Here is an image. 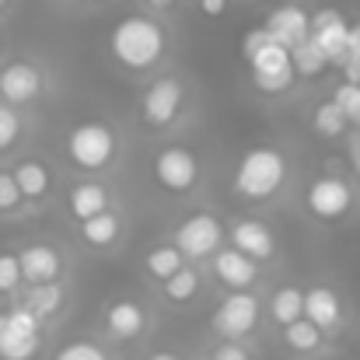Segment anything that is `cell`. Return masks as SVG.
I'll return each mask as SVG.
<instances>
[{
	"label": "cell",
	"instance_id": "26",
	"mask_svg": "<svg viewBox=\"0 0 360 360\" xmlns=\"http://www.w3.org/2000/svg\"><path fill=\"white\" fill-rule=\"evenodd\" d=\"M322 329L319 326H311L308 319H297V322H290L287 329H283V343H287V350H294V354H315L319 347H322Z\"/></svg>",
	"mask_w": 360,
	"mask_h": 360
},
{
	"label": "cell",
	"instance_id": "1",
	"mask_svg": "<svg viewBox=\"0 0 360 360\" xmlns=\"http://www.w3.org/2000/svg\"><path fill=\"white\" fill-rule=\"evenodd\" d=\"M165 28L147 14H126L112 25L109 49L126 70H147L165 56Z\"/></svg>",
	"mask_w": 360,
	"mask_h": 360
},
{
	"label": "cell",
	"instance_id": "30",
	"mask_svg": "<svg viewBox=\"0 0 360 360\" xmlns=\"http://www.w3.org/2000/svg\"><path fill=\"white\" fill-rule=\"evenodd\" d=\"M21 116H18V109H11V105H4L0 102V154L4 150H11L14 143H18V136H21Z\"/></svg>",
	"mask_w": 360,
	"mask_h": 360
},
{
	"label": "cell",
	"instance_id": "14",
	"mask_svg": "<svg viewBox=\"0 0 360 360\" xmlns=\"http://www.w3.org/2000/svg\"><path fill=\"white\" fill-rule=\"evenodd\" d=\"M262 28L273 35V42H280V46L294 49V46H301V42L308 39L311 18H308V11H301L297 4H283V7L269 11V18H266V25H262Z\"/></svg>",
	"mask_w": 360,
	"mask_h": 360
},
{
	"label": "cell",
	"instance_id": "24",
	"mask_svg": "<svg viewBox=\"0 0 360 360\" xmlns=\"http://www.w3.org/2000/svg\"><path fill=\"white\" fill-rule=\"evenodd\" d=\"M290 63H294V74L297 77H304V81H311V77H322L326 70H329V60H326V53L311 42V39H304L301 46H294L290 49Z\"/></svg>",
	"mask_w": 360,
	"mask_h": 360
},
{
	"label": "cell",
	"instance_id": "32",
	"mask_svg": "<svg viewBox=\"0 0 360 360\" xmlns=\"http://www.w3.org/2000/svg\"><path fill=\"white\" fill-rule=\"evenodd\" d=\"M21 287V266L14 252H0V294H14Z\"/></svg>",
	"mask_w": 360,
	"mask_h": 360
},
{
	"label": "cell",
	"instance_id": "36",
	"mask_svg": "<svg viewBox=\"0 0 360 360\" xmlns=\"http://www.w3.org/2000/svg\"><path fill=\"white\" fill-rule=\"evenodd\" d=\"M347 60H360V21L350 25V35H347Z\"/></svg>",
	"mask_w": 360,
	"mask_h": 360
},
{
	"label": "cell",
	"instance_id": "16",
	"mask_svg": "<svg viewBox=\"0 0 360 360\" xmlns=\"http://www.w3.org/2000/svg\"><path fill=\"white\" fill-rule=\"evenodd\" d=\"M304 319L311 326H319L322 333H333L340 329L343 322V301L333 287H311L304 290Z\"/></svg>",
	"mask_w": 360,
	"mask_h": 360
},
{
	"label": "cell",
	"instance_id": "18",
	"mask_svg": "<svg viewBox=\"0 0 360 360\" xmlns=\"http://www.w3.org/2000/svg\"><path fill=\"white\" fill-rule=\"evenodd\" d=\"M214 273H217V280H221L228 290H248V287L255 283V276H259L255 262L245 259L235 248H221V252L214 255Z\"/></svg>",
	"mask_w": 360,
	"mask_h": 360
},
{
	"label": "cell",
	"instance_id": "34",
	"mask_svg": "<svg viewBox=\"0 0 360 360\" xmlns=\"http://www.w3.org/2000/svg\"><path fill=\"white\" fill-rule=\"evenodd\" d=\"M210 360H252V357H248V350H245L241 343H221V347L210 354Z\"/></svg>",
	"mask_w": 360,
	"mask_h": 360
},
{
	"label": "cell",
	"instance_id": "27",
	"mask_svg": "<svg viewBox=\"0 0 360 360\" xmlns=\"http://www.w3.org/2000/svg\"><path fill=\"white\" fill-rule=\"evenodd\" d=\"M200 294V273L193 269V266H182L179 273H172L168 280H165V297L172 301V304H186V301H193Z\"/></svg>",
	"mask_w": 360,
	"mask_h": 360
},
{
	"label": "cell",
	"instance_id": "5",
	"mask_svg": "<svg viewBox=\"0 0 360 360\" xmlns=\"http://www.w3.org/2000/svg\"><path fill=\"white\" fill-rule=\"evenodd\" d=\"M42 350V322L21 304L0 311V360H35Z\"/></svg>",
	"mask_w": 360,
	"mask_h": 360
},
{
	"label": "cell",
	"instance_id": "15",
	"mask_svg": "<svg viewBox=\"0 0 360 360\" xmlns=\"http://www.w3.org/2000/svg\"><path fill=\"white\" fill-rule=\"evenodd\" d=\"M231 248L241 252L245 259H252V262H262V259H273L276 238L262 221H238L231 228Z\"/></svg>",
	"mask_w": 360,
	"mask_h": 360
},
{
	"label": "cell",
	"instance_id": "38",
	"mask_svg": "<svg viewBox=\"0 0 360 360\" xmlns=\"http://www.w3.org/2000/svg\"><path fill=\"white\" fill-rule=\"evenodd\" d=\"M147 4H150V7H158V11H165V7H172L175 0H147Z\"/></svg>",
	"mask_w": 360,
	"mask_h": 360
},
{
	"label": "cell",
	"instance_id": "37",
	"mask_svg": "<svg viewBox=\"0 0 360 360\" xmlns=\"http://www.w3.org/2000/svg\"><path fill=\"white\" fill-rule=\"evenodd\" d=\"M143 360H182L179 354H168V350H161V354H150V357H143Z\"/></svg>",
	"mask_w": 360,
	"mask_h": 360
},
{
	"label": "cell",
	"instance_id": "35",
	"mask_svg": "<svg viewBox=\"0 0 360 360\" xmlns=\"http://www.w3.org/2000/svg\"><path fill=\"white\" fill-rule=\"evenodd\" d=\"M196 7H200V14H207V18H221V14L228 11V0H196Z\"/></svg>",
	"mask_w": 360,
	"mask_h": 360
},
{
	"label": "cell",
	"instance_id": "29",
	"mask_svg": "<svg viewBox=\"0 0 360 360\" xmlns=\"http://www.w3.org/2000/svg\"><path fill=\"white\" fill-rule=\"evenodd\" d=\"M333 102H336V109L343 112L347 126H360V84L343 81V84L333 91Z\"/></svg>",
	"mask_w": 360,
	"mask_h": 360
},
{
	"label": "cell",
	"instance_id": "33",
	"mask_svg": "<svg viewBox=\"0 0 360 360\" xmlns=\"http://www.w3.org/2000/svg\"><path fill=\"white\" fill-rule=\"evenodd\" d=\"M21 203H25V196H21L14 175H11V172H0V214H11V210H18Z\"/></svg>",
	"mask_w": 360,
	"mask_h": 360
},
{
	"label": "cell",
	"instance_id": "10",
	"mask_svg": "<svg viewBox=\"0 0 360 360\" xmlns=\"http://www.w3.org/2000/svg\"><path fill=\"white\" fill-rule=\"evenodd\" d=\"M182 102H186V91L175 77H158L147 91H143V102H140V112L143 122L154 126V129H165L172 126L175 116L182 112Z\"/></svg>",
	"mask_w": 360,
	"mask_h": 360
},
{
	"label": "cell",
	"instance_id": "28",
	"mask_svg": "<svg viewBox=\"0 0 360 360\" xmlns=\"http://www.w3.org/2000/svg\"><path fill=\"white\" fill-rule=\"evenodd\" d=\"M311 129H315L322 140H336V136L347 129V120H343V112L336 109L333 98H326V102L315 105V112H311Z\"/></svg>",
	"mask_w": 360,
	"mask_h": 360
},
{
	"label": "cell",
	"instance_id": "7",
	"mask_svg": "<svg viewBox=\"0 0 360 360\" xmlns=\"http://www.w3.org/2000/svg\"><path fill=\"white\" fill-rule=\"evenodd\" d=\"M259 315H262V304H259L255 294L231 290V294L217 304V311H214V333L224 336L228 343H238V340H245V336L259 326Z\"/></svg>",
	"mask_w": 360,
	"mask_h": 360
},
{
	"label": "cell",
	"instance_id": "31",
	"mask_svg": "<svg viewBox=\"0 0 360 360\" xmlns=\"http://www.w3.org/2000/svg\"><path fill=\"white\" fill-rule=\"evenodd\" d=\"M53 360H109V354L98 343H91V340H74V343L60 347Z\"/></svg>",
	"mask_w": 360,
	"mask_h": 360
},
{
	"label": "cell",
	"instance_id": "25",
	"mask_svg": "<svg viewBox=\"0 0 360 360\" xmlns=\"http://www.w3.org/2000/svg\"><path fill=\"white\" fill-rule=\"evenodd\" d=\"M186 266V259H182V252L175 248V245H154L147 255H143V269L154 276V280H168L172 273H179Z\"/></svg>",
	"mask_w": 360,
	"mask_h": 360
},
{
	"label": "cell",
	"instance_id": "22",
	"mask_svg": "<svg viewBox=\"0 0 360 360\" xmlns=\"http://www.w3.org/2000/svg\"><path fill=\"white\" fill-rule=\"evenodd\" d=\"M120 231H122V221L112 210H105V214H98L91 221H81V238L91 248H112L116 238H120Z\"/></svg>",
	"mask_w": 360,
	"mask_h": 360
},
{
	"label": "cell",
	"instance_id": "20",
	"mask_svg": "<svg viewBox=\"0 0 360 360\" xmlns=\"http://www.w3.org/2000/svg\"><path fill=\"white\" fill-rule=\"evenodd\" d=\"M11 175H14V182H18V189H21L25 200H42V196L49 193V186H53L49 168H46L42 161H35V158L18 161V165L11 168Z\"/></svg>",
	"mask_w": 360,
	"mask_h": 360
},
{
	"label": "cell",
	"instance_id": "9",
	"mask_svg": "<svg viewBox=\"0 0 360 360\" xmlns=\"http://www.w3.org/2000/svg\"><path fill=\"white\" fill-rule=\"evenodd\" d=\"M154 179L168 193H189L200 182V161L186 147H165L154 158Z\"/></svg>",
	"mask_w": 360,
	"mask_h": 360
},
{
	"label": "cell",
	"instance_id": "3",
	"mask_svg": "<svg viewBox=\"0 0 360 360\" xmlns=\"http://www.w3.org/2000/svg\"><path fill=\"white\" fill-rule=\"evenodd\" d=\"M287 182V158L276 147H252L248 154H241L238 168H235V193L241 200H269L283 189Z\"/></svg>",
	"mask_w": 360,
	"mask_h": 360
},
{
	"label": "cell",
	"instance_id": "4",
	"mask_svg": "<svg viewBox=\"0 0 360 360\" xmlns=\"http://www.w3.org/2000/svg\"><path fill=\"white\" fill-rule=\"evenodd\" d=\"M116 129L105 122H81L67 133V154L77 168L84 172H98L109 168L116 158Z\"/></svg>",
	"mask_w": 360,
	"mask_h": 360
},
{
	"label": "cell",
	"instance_id": "17",
	"mask_svg": "<svg viewBox=\"0 0 360 360\" xmlns=\"http://www.w3.org/2000/svg\"><path fill=\"white\" fill-rule=\"evenodd\" d=\"M147 329V311L140 301H129L120 297L105 308V333L116 336V340H136L140 333Z\"/></svg>",
	"mask_w": 360,
	"mask_h": 360
},
{
	"label": "cell",
	"instance_id": "39",
	"mask_svg": "<svg viewBox=\"0 0 360 360\" xmlns=\"http://www.w3.org/2000/svg\"><path fill=\"white\" fill-rule=\"evenodd\" d=\"M7 4H11V0H0V11H4V7H7Z\"/></svg>",
	"mask_w": 360,
	"mask_h": 360
},
{
	"label": "cell",
	"instance_id": "12",
	"mask_svg": "<svg viewBox=\"0 0 360 360\" xmlns=\"http://www.w3.org/2000/svg\"><path fill=\"white\" fill-rule=\"evenodd\" d=\"M347 35H350V25H347V18L340 14V11H319L315 18H311V28H308V39L326 53V60L329 63H336V67H343L347 63Z\"/></svg>",
	"mask_w": 360,
	"mask_h": 360
},
{
	"label": "cell",
	"instance_id": "23",
	"mask_svg": "<svg viewBox=\"0 0 360 360\" xmlns=\"http://www.w3.org/2000/svg\"><path fill=\"white\" fill-rule=\"evenodd\" d=\"M269 319L276 322V326H290V322H297V319H304V294L297 290V287H280L273 297H269Z\"/></svg>",
	"mask_w": 360,
	"mask_h": 360
},
{
	"label": "cell",
	"instance_id": "8",
	"mask_svg": "<svg viewBox=\"0 0 360 360\" xmlns=\"http://www.w3.org/2000/svg\"><path fill=\"white\" fill-rule=\"evenodd\" d=\"M221 241H224V228L214 214H189L175 228V248L182 252V259H207L221 252Z\"/></svg>",
	"mask_w": 360,
	"mask_h": 360
},
{
	"label": "cell",
	"instance_id": "2",
	"mask_svg": "<svg viewBox=\"0 0 360 360\" xmlns=\"http://www.w3.org/2000/svg\"><path fill=\"white\" fill-rule=\"evenodd\" d=\"M241 53L248 60V70H252V81L259 91L266 95H280L294 84V63H290V49L273 42V35L266 28H252L241 42Z\"/></svg>",
	"mask_w": 360,
	"mask_h": 360
},
{
	"label": "cell",
	"instance_id": "11",
	"mask_svg": "<svg viewBox=\"0 0 360 360\" xmlns=\"http://www.w3.org/2000/svg\"><path fill=\"white\" fill-rule=\"evenodd\" d=\"M42 95V70L28 60H14L0 70V102L18 109Z\"/></svg>",
	"mask_w": 360,
	"mask_h": 360
},
{
	"label": "cell",
	"instance_id": "19",
	"mask_svg": "<svg viewBox=\"0 0 360 360\" xmlns=\"http://www.w3.org/2000/svg\"><path fill=\"white\" fill-rule=\"evenodd\" d=\"M67 207L77 221H91V217L109 210V189L102 182H77L67 193Z\"/></svg>",
	"mask_w": 360,
	"mask_h": 360
},
{
	"label": "cell",
	"instance_id": "13",
	"mask_svg": "<svg viewBox=\"0 0 360 360\" xmlns=\"http://www.w3.org/2000/svg\"><path fill=\"white\" fill-rule=\"evenodd\" d=\"M18 266H21V280L28 287H35V283H56V276L63 269V259L53 245L35 241V245H25L18 252Z\"/></svg>",
	"mask_w": 360,
	"mask_h": 360
},
{
	"label": "cell",
	"instance_id": "6",
	"mask_svg": "<svg viewBox=\"0 0 360 360\" xmlns=\"http://www.w3.org/2000/svg\"><path fill=\"white\" fill-rule=\"evenodd\" d=\"M304 207H308V214H311L315 221L336 224V221H343V217L354 210V189H350V182L340 179V175H322V179H315V182L308 186Z\"/></svg>",
	"mask_w": 360,
	"mask_h": 360
},
{
	"label": "cell",
	"instance_id": "21",
	"mask_svg": "<svg viewBox=\"0 0 360 360\" xmlns=\"http://www.w3.org/2000/svg\"><path fill=\"white\" fill-rule=\"evenodd\" d=\"M21 308L32 311L39 322H46V319H53V315L63 308V287H60V283H35V287L25 290Z\"/></svg>",
	"mask_w": 360,
	"mask_h": 360
}]
</instances>
